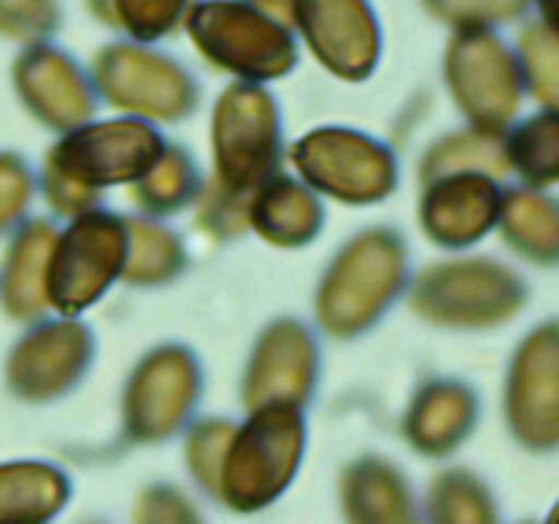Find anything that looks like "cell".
Instances as JSON below:
<instances>
[{
	"label": "cell",
	"instance_id": "1",
	"mask_svg": "<svg viewBox=\"0 0 559 524\" xmlns=\"http://www.w3.org/2000/svg\"><path fill=\"white\" fill-rule=\"evenodd\" d=\"M16 191H20V180H16V172L11 169L9 162L0 158V224L9 218V213L14 211Z\"/></svg>",
	"mask_w": 559,
	"mask_h": 524
}]
</instances>
